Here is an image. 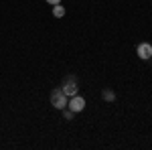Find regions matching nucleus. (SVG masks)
Wrapping results in <instances>:
<instances>
[{"mask_svg": "<svg viewBox=\"0 0 152 150\" xmlns=\"http://www.w3.org/2000/svg\"><path fill=\"white\" fill-rule=\"evenodd\" d=\"M51 104H53V108H57V110H65L67 104H69V97L63 93V89H53L51 91Z\"/></svg>", "mask_w": 152, "mask_h": 150, "instance_id": "nucleus-1", "label": "nucleus"}, {"mask_svg": "<svg viewBox=\"0 0 152 150\" xmlns=\"http://www.w3.org/2000/svg\"><path fill=\"white\" fill-rule=\"evenodd\" d=\"M67 108H69L73 114L83 112V110H85V100H83L79 93H75V95H71V97H69V104H67Z\"/></svg>", "mask_w": 152, "mask_h": 150, "instance_id": "nucleus-2", "label": "nucleus"}, {"mask_svg": "<svg viewBox=\"0 0 152 150\" xmlns=\"http://www.w3.org/2000/svg\"><path fill=\"white\" fill-rule=\"evenodd\" d=\"M63 93L67 95V97H71V95H75V93L79 91V85H77V79L75 77H67V79L63 81Z\"/></svg>", "mask_w": 152, "mask_h": 150, "instance_id": "nucleus-3", "label": "nucleus"}, {"mask_svg": "<svg viewBox=\"0 0 152 150\" xmlns=\"http://www.w3.org/2000/svg\"><path fill=\"white\" fill-rule=\"evenodd\" d=\"M136 53H138V57H140V59L148 61V59H152V45H150V43H140L138 49H136Z\"/></svg>", "mask_w": 152, "mask_h": 150, "instance_id": "nucleus-4", "label": "nucleus"}, {"mask_svg": "<svg viewBox=\"0 0 152 150\" xmlns=\"http://www.w3.org/2000/svg\"><path fill=\"white\" fill-rule=\"evenodd\" d=\"M53 16H55V18H61V16H65V6H61V4H55V6H53Z\"/></svg>", "mask_w": 152, "mask_h": 150, "instance_id": "nucleus-5", "label": "nucleus"}, {"mask_svg": "<svg viewBox=\"0 0 152 150\" xmlns=\"http://www.w3.org/2000/svg\"><path fill=\"white\" fill-rule=\"evenodd\" d=\"M104 100H105V102H114V100H116V93L110 91V89H105V91H104Z\"/></svg>", "mask_w": 152, "mask_h": 150, "instance_id": "nucleus-6", "label": "nucleus"}, {"mask_svg": "<svg viewBox=\"0 0 152 150\" xmlns=\"http://www.w3.org/2000/svg\"><path fill=\"white\" fill-rule=\"evenodd\" d=\"M63 118H65V120H73V112H71L69 108H67V110H63Z\"/></svg>", "mask_w": 152, "mask_h": 150, "instance_id": "nucleus-7", "label": "nucleus"}, {"mask_svg": "<svg viewBox=\"0 0 152 150\" xmlns=\"http://www.w3.org/2000/svg\"><path fill=\"white\" fill-rule=\"evenodd\" d=\"M49 4H53V6H55V4H61V0H47Z\"/></svg>", "mask_w": 152, "mask_h": 150, "instance_id": "nucleus-8", "label": "nucleus"}]
</instances>
